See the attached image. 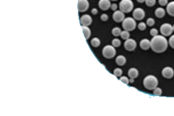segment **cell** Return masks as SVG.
Listing matches in <instances>:
<instances>
[{
  "instance_id": "obj_3",
  "label": "cell",
  "mask_w": 174,
  "mask_h": 116,
  "mask_svg": "<svg viewBox=\"0 0 174 116\" xmlns=\"http://www.w3.org/2000/svg\"><path fill=\"white\" fill-rule=\"evenodd\" d=\"M136 26H137V24H136L135 19L131 17L125 18L123 21L122 27L125 30H127L128 32L133 31L135 28Z\"/></svg>"
},
{
  "instance_id": "obj_34",
  "label": "cell",
  "mask_w": 174,
  "mask_h": 116,
  "mask_svg": "<svg viewBox=\"0 0 174 116\" xmlns=\"http://www.w3.org/2000/svg\"><path fill=\"white\" fill-rule=\"evenodd\" d=\"M110 8H111V9H112V11H114L115 12V11H117V9H118V5L115 4V3H113L112 5H111Z\"/></svg>"
},
{
  "instance_id": "obj_27",
  "label": "cell",
  "mask_w": 174,
  "mask_h": 116,
  "mask_svg": "<svg viewBox=\"0 0 174 116\" xmlns=\"http://www.w3.org/2000/svg\"><path fill=\"white\" fill-rule=\"evenodd\" d=\"M146 25L149 27H152L155 25V20L154 19L152 18H150L148 19H147L146 20Z\"/></svg>"
},
{
  "instance_id": "obj_24",
  "label": "cell",
  "mask_w": 174,
  "mask_h": 116,
  "mask_svg": "<svg viewBox=\"0 0 174 116\" xmlns=\"http://www.w3.org/2000/svg\"><path fill=\"white\" fill-rule=\"evenodd\" d=\"M123 74L122 69H119V68H117L113 70V75L115 77H121Z\"/></svg>"
},
{
  "instance_id": "obj_20",
  "label": "cell",
  "mask_w": 174,
  "mask_h": 116,
  "mask_svg": "<svg viewBox=\"0 0 174 116\" xmlns=\"http://www.w3.org/2000/svg\"><path fill=\"white\" fill-rule=\"evenodd\" d=\"M91 45L94 47H98L99 46L100 44H101V41H100L99 39L97 37H94L91 40Z\"/></svg>"
},
{
  "instance_id": "obj_8",
  "label": "cell",
  "mask_w": 174,
  "mask_h": 116,
  "mask_svg": "<svg viewBox=\"0 0 174 116\" xmlns=\"http://www.w3.org/2000/svg\"><path fill=\"white\" fill-rule=\"evenodd\" d=\"M124 46L127 50L131 52L135 49V48L137 46V43L133 39H128L125 42Z\"/></svg>"
},
{
  "instance_id": "obj_22",
  "label": "cell",
  "mask_w": 174,
  "mask_h": 116,
  "mask_svg": "<svg viewBox=\"0 0 174 116\" xmlns=\"http://www.w3.org/2000/svg\"><path fill=\"white\" fill-rule=\"evenodd\" d=\"M130 36V34L129 32L127 31V30H124V31L121 32V37L123 39H124V40H127V39H129Z\"/></svg>"
},
{
  "instance_id": "obj_1",
  "label": "cell",
  "mask_w": 174,
  "mask_h": 116,
  "mask_svg": "<svg viewBox=\"0 0 174 116\" xmlns=\"http://www.w3.org/2000/svg\"><path fill=\"white\" fill-rule=\"evenodd\" d=\"M168 45V41L164 36H155L150 41V48L155 53H162L166 51Z\"/></svg>"
},
{
  "instance_id": "obj_13",
  "label": "cell",
  "mask_w": 174,
  "mask_h": 116,
  "mask_svg": "<svg viewBox=\"0 0 174 116\" xmlns=\"http://www.w3.org/2000/svg\"><path fill=\"white\" fill-rule=\"evenodd\" d=\"M98 5L100 9L105 11L110 9L112 4L110 3V0H99Z\"/></svg>"
},
{
  "instance_id": "obj_35",
  "label": "cell",
  "mask_w": 174,
  "mask_h": 116,
  "mask_svg": "<svg viewBox=\"0 0 174 116\" xmlns=\"http://www.w3.org/2000/svg\"><path fill=\"white\" fill-rule=\"evenodd\" d=\"M91 12H92V14H94V15H96L98 13V11H97V9H95V8H94L93 9H92Z\"/></svg>"
},
{
  "instance_id": "obj_2",
  "label": "cell",
  "mask_w": 174,
  "mask_h": 116,
  "mask_svg": "<svg viewBox=\"0 0 174 116\" xmlns=\"http://www.w3.org/2000/svg\"><path fill=\"white\" fill-rule=\"evenodd\" d=\"M159 81L156 77L152 75H149L144 77V80H143V85H144V88L149 90H154L155 88L157 87Z\"/></svg>"
},
{
  "instance_id": "obj_30",
  "label": "cell",
  "mask_w": 174,
  "mask_h": 116,
  "mask_svg": "<svg viewBox=\"0 0 174 116\" xmlns=\"http://www.w3.org/2000/svg\"><path fill=\"white\" fill-rule=\"evenodd\" d=\"M169 45L174 49V35L170 36V39H169Z\"/></svg>"
},
{
  "instance_id": "obj_29",
  "label": "cell",
  "mask_w": 174,
  "mask_h": 116,
  "mask_svg": "<svg viewBox=\"0 0 174 116\" xmlns=\"http://www.w3.org/2000/svg\"><path fill=\"white\" fill-rule=\"evenodd\" d=\"M120 81L123 82L126 85H128L130 83V79H128V77H126V76H123V77H121V78L119 79Z\"/></svg>"
},
{
  "instance_id": "obj_38",
  "label": "cell",
  "mask_w": 174,
  "mask_h": 116,
  "mask_svg": "<svg viewBox=\"0 0 174 116\" xmlns=\"http://www.w3.org/2000/svg\"><path fill=\"white\" fill-rule=\"evenodd\" d=\"M111 1H113V2H115V1H118V0H111Z\"/></svg>"
},
{
  "instance_id": "obj_19",
  "label": "cell",
  "mask_w": 174,
  "mask_h": 116,
  "mask_svg": "<svg viewBox=\"0 0 174 116\" xmlns=\"http://www.w3.org/2000/svg\"><path fill=\"white\" fill-rule=\"evenodd\" d=\"M83 32L84 34V36L86 39H88L91 36V31L90 29L88 28L87 26H81Z\"/></svg>"
},
{
  "instance_id": "obj_5",
  "label": "cell",
  "mask_w": 174,
  "mask_h": 116,
  "mask_svg": "<svg viewBox=\"0 0 174 116\" xmlns=\"http://www.w3.org/2000/svg\"><path fill=\"white\" fill-rule=\"evenodd\" d=\"M102 54L103 57L107 59H112L114 57L116 54V50L114 46L111 45H106L103 48Z\"/></svg>"
},
{
  "instance_id": "obj_37",
  "label": "cell",
  "mask_w": 174,
  "mask_h": 116,
  "mask_svg": "<svg viewBox=\"0 0 174 116\" xmlns=\"http://www.w3.org/2000/svg\"><path fill=\"white\" fill-rule=\"evenodd\" d=\"M130 83H134V79H132V78H130Z\"/></svg>"
},
{
  "instance_id": "obj_33",
  "label": "cell",
  "mask_w": 174,
  "mask_h": 116,
  "mask_svg": "<svg viewBox=\"0 0 174 116\" xmlns=\"http://www.w3.org/2000/svg\"><path fill=\"white\" fill-rule=\"evenodd\" d=\"M100 18H101V19L102 21H106L108 19V16L106 14H103L101 16Z\"/></svg>"
},
{
  "instance_id": "obj_9",
  "label": "cell",
  "mask_w": 174,
  "mask_h": 116,
  "mask_svg": "<svg viewBox=\"0 0 174 116\" xmlns=\"http://www.w3.org/2000/svg\"><path fill=\"white\" fill-rule=\"evenodd\" d=\"M89 8V3L88 0H78L77 9L79 12H86Z\"/></svg>"
},
{
  "instance_id": "obj_18",
  "label": "cell",
  "mask_w": 174,
  "mask_h": 116,
  "mask_svg": "<svg viewBox=\"0 0 174 116\" xmlns=\"http://www.w3.org/2000/svg\"><path fill=\"white\" fill-rule=\"evenodd\" d=\"M115 62L119 66H123L127 62V59L123 55H118L115 59Z\"/></svg>"
},
{
  "instance_id": "obj_39",
  "label": "cell",
  "mask_w": 174,
  "mask_h": 116,
  "mask_svg": "<svg viewBox=\"0 0 174 116\" xmlns=\"http://www.w3.org/2000/svg\"><path fill=\"white\" fill-rule=\"evenodd\" d=\"M173 30L174 31V25H173Z\"/></svg>"
},
{
  "instance_id": "obj_14",
  "label": "cell",
  "mask_w": 174,
  "mask_h": 116,
  "mask_svg": "<svg viewBox=\"0 0 174 116\" xmlns=\"http://www.w3.org/2000/svg\"><path fill=\"white\" fill-rule=\"evenodd\" d=\"M140 47L144 50H147L150 48V41L148 39H143L140 41Z\"/></svg>"
},
{
  "instance_id": "obj_21",
  "label": "cell",
  "mask_w": 174,
  "mask_h": 116,
  "mask_svg": "<svg viewBox=\"0 0 174 116\" xmlns=\"http://www.w3.org/2000/svg\"><path fill=\"white\" fill-rule=\"evenodd\" d=\"M121 32V29L119 27H115L112 30V34L115 37H118L120 36Z\"/></svg>"
},
{
  "instance_id": "obj_6",
  "label": "cell",
  "mask_w": 174,
  "mask_h": 116,
  "mask_svg": "<svg viewBox=\"0 0 174 116\" xmlns=\"http://www.w3.org/2000/svg\"><path fill=\"white\" fill-rule=\"evenodd\" d=\"M160 32L164 36H170L173 32V26L170 23H164L160 27Z\"/></svg>"
},
{
  "instance_id": "obj_10",
  "label": "cell",
  "mask_w": 174,
  "mask_h": 116,
  "mask_svg": "<svg viewBox=\"0 0 174 116\" xmlns=\"http://www.w3.org/2000/svg\"><path fill=\"white\" fill-rule=\"evenodd\" d=\"M162 76L166 79H171L174 76L173 69L170 67H164L162 70Z\"/></svg>"
},
{
  "instance_id": "obj_17",
  "label": "cell",
  "mask_w": 174,
  "mask_h": 116,
  "mask_svg": "<svg viewBox=\"0 0 174 116\" xmlns=\"http://www.w3.org/2000/svg\"><path fill=\"white\" fill-rule=\"evenodd\" d=\"M165 10L162 7H159L157 9H155V15L157 18H162L165 16Z\"/></svg>"
},
{
  "instance_id": "obj_26",
  "label": "cell",
  "mask_w": 174,
  "mask_h": 116,
  "mask_svg": "<svg viewBox=\"0 0 174 116\" xmlns=\"http://www.w3.org/2000/svg\"><path fill=\"white\" fill-rule=\"evenodd\" d=\"M145 3L148 7H153L156 3V0H145Z\"/></svg>"
},
{
  "instance_id": "obj_4",
  "label": "cell",
  "mask_w": 174,
  "mask_h": 116,
  "mask_svg": "<svg viewBox=\"0 0 174 116\" xmlns=\"http://www.w3.org/2000/svg\"><path fill=\"white\" fill-rule=\"evenodd\" d=\"M134 9V3L132 0H122L119 3V9L124 13H129Z\"/></svg>"
},
{
  "instance_id": "obj_16",
  "label": "cell",
  "mask_w": 174,
  "mask_h": 116,
  "mask_svg": "<svg viewBox=\"0 0 174 116\" xmlns=\"http://www.w3.org/2000/svg\"><path fill=\"white\" fill-rule=\"evenodd\" d=\"M166 12L169 15L174 17V1L168 3L166 5Z\"/></svg>"
},
{
  "instance_id": "obj_31",
  "label": "cell",
  "mask_w": 174,
  "mask_h": 116,
  "mask_svg": "<svg viewBox=\"0 0 174 116\" xmlns=\"http://www.w3.org/2000/svg\"><path fill=\"white\" fill-rule=\"evenodd\" d=\"M150 35L152 36H153V37H154V36H157L158 35V30L157 29H156V28H152L150 30Z\"/></svg>"
},
{
  "instance_id": "obj_11",
  "label": "cell",
  "mask_w": 174,
  "mask_h": 116,
  "mask_svg": "<svg viewBox=\"0 0 174 116\" xmlns=\"http://www.w3.org/2000/svg\"><path fill=\"white\" fill-rule=\"evenodd\" d=\"M112 18L115 22H123V21L125 19V15L124 12L121 11H116L113 12Z\"/></svg>"
},
{
  "instance_id": "obj_25",
  "label": "cell",
  "mask_w": 174,
  "mask_h": 116,
  "mask_svg": "<svg viewBox=\"0 0 174 116\" xmlns=\"http://www.w3.org/2000/svg\"><path fill=\"white\" fill-rule=\"evenodd\" d=\"M162 90H161L160 88L156 87V88L153 90V94L154 95H155V96H161V95H162Z\"/></svg>"
},
{
  "instance_id": "obj_28",
  "label": "cell",
  "mask_w": 174,
  "mask_h": 116,
  "mask_svg": "<svg viewBox=\"0 0 174 116\" xmlns=\"http://www.w3.org/2000/svg\"><path fill=\"white\" fill-rule=\"evenodd\" d=\"M138 28L139 30L143 31L146 28V25L145 23L144 22H141L138 24Z\"/></svg>"
},
{
  "instance_id": "obj_12",
  "label": "cell",
  "mask_w": 174,
  "mask_h": 116,
  "mask_svg": "<svg viewBox=\"0 0 174 116\" xmlns=\"http://www.w3.org/2000/svg\"><path fill=\"white\" fill-rule=\"evenodd\" d=\"M92 23V18L88 14H85L80 18V23L83 26H89Z\"/></svg>"
},
{
  "instance_id": "obj_23",
  "label": "cell",
  "mask_w": 174,
  "mask_h": 116,
  "mask_svg": "<svg viewBox=\"0 0 174 116\" xmlns=\"http://www.w3.org/2000/svg\"><path fill=\"white\" fill-rule=\"evenodd\" d=\"M112 46H114V47H119V46H120L121 44V41L119 40V39L115 38L112 40Z\"/></svg>"
},
{
  "instance_id": "obj_32",
  "label": "cell",
  "mask_w": 174,
  "mask_h": 116,
  "mask_svg": "<svg viewBox=\"0 0 174 116\" xmlns=\"http://www.w3.org/2000/svg\"><path fill=\"white\" fill-rule=\"evenodd\" d=\"M168 0H159V4L162 7H164L168 5Z\"/></svg>"
},
{
  "instance_id": "obj_15",
  "label": "cell",
  "mask_w": 174,
  "mask_h": 116,
  "mask_svg": "<svg viewBox=\"0 0 174 116\" xmlns=\"http://www.w3.org/2000/svg\"><path fill=\"white\" fill-rule=\"evenodd\" d=\"M128 77L132 79H135L137 78L139 76V71L137 69H135V68H132L130 69L128 72Z\"/></svg>"
},
{
  "instance_id": "obj_7",
  "label": "cell",
  "mask_w": 174,
  "mask_h": 116,
  "mask_svg": "<svg viewBox=\"0 0 174 116\" xmlns=\"http://www.w3.org/2000/svg\"><path fill=\"white\" fill-rule=\"evenodd\" d=\"M132 15L134 19L137 21H141L145 17V12L141 8H136L133 11Z\"/></svg>"
},
{
  "instance_id": "obj_36",
  "label": "cell",
  "mask_w": 174,
  "mask_h": 116,
  "mask_svg": "<svg viewBox=\"0 0 174 116\" xmlns=\"http://www.w3.org/2000/svg\"><path fill=\"white\" fill-rule=\"evenodd\" d=\"M137 2L140 3H144V2H145V0H137Z\"/></svg>"
}]
</instances>
